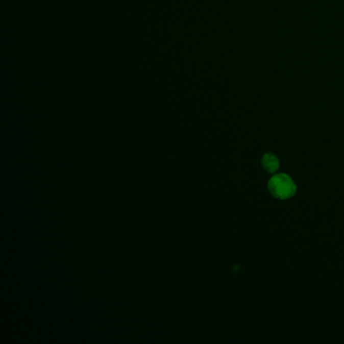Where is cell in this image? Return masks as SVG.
<instances>
[{"mask_svg": "<svg viewBox=\"0 0 344 344\" xmlns=\"http://www.w3.org/2000/svg\"><path fill=\"white\" fill-rule=\"evenodd\" d=\"M269 192L278 199H289L296 193L294 181L286 174L275 175L268 182Z\"/></svg>", "mask_w": 344, "mask_h": 344, "instance_id": "1", "label": "cell"}, {"mask_svg": "<svg viewBox=\"0 0 344 344\" xmlns=\"http://www.w3.org/2000/svg\"><path fill=\"white\" fill-rule=\"evenodd\" d=\"M262 166L263 168L269 173L276 172L279 168V161L278 158L276 156H274L273 154H266L263 156L262 158Z\"/></svg>", "mask_w": 344, "mask_h": 344, "instance_id": "2", "label": "cell"}]
</instances>
